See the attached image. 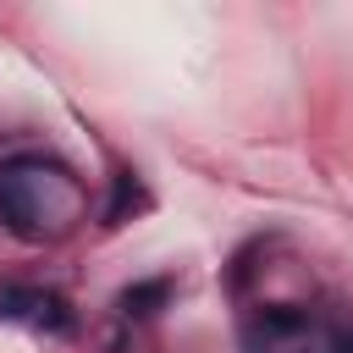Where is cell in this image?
Segmentation results:
<instances>
[{"label": "cell", "mask_w": 353, "mask_h": 353, "mask_svg": "<svg viewBox=\"0 0 353 353\" xmlns=\"http://www.w3.org/2000/svg\"><path fill=\"white\" fill-rule=\"evenodd\" d=\"M83 221V176L50 149L0 160V226L22 243H50Z\"/></svg>", "instance_id": "obj_1"}, {"label": "cell", "mask_w": 353, "mask_h": 353, "mask_svg": "<svg viewBox=\"0 0 353 353\" xmlns=\"http://www.w3.org/2000/svg\"><path fill=\"white\" fill-rule=\"evenodd\" d=\"M0 320L6 325H22L33 336H50V342L77 336V309L55 287H39V281H6L0 287Z\"/></svg>", "instance_id": "obj_2"}, {"label": "cell", "mask_w": 353, "mask_h": 353, "mask_svg": "<svg viewBox=\"0 0 353 353\" xmlns=\"http://www.w3.org/2000/svg\"><path fill=\"white\" fill-rule=\"evenodd\" d=\"M303 331H309V309H298V303H265V309H254L243 320V347L248 353H270L276 342H292Z\"/></svg>", "instance_id": "obj_3"}, {"label": "cell", "mask_w": 353, "mask_h": 353, "mask_svg": "<svg viewBox=\"0 0 353 353\" xmlns=\"http://www.w3.org/2000/svg\"><path fill=\"white\" fill-rule=\"evenodd\" d=\"M165 303H171V276H149V281H132V287L116 292V314L121 320H154Z\"/></svg>", "instance_id": "obj_4"}, {"label": "cell", "mask_w": 353, "mask_h": 353, "mask_svg": "<svg viewBox=\"0 0 353 353\" xmlns=\"http://www.w3.org/2000/svg\"><path fill=\"white\" fill-rule=\"evenodd\" d=\"M149 204V193H143V182H138V171H116L110 176V199H105V226H121L132 210H143Z\"/></svg>", "instance_id": "obj_5"}, {"label": "cell", "mask_w": 353, "mask_h": 353, "mask_svg": "<svg viewBox=\"0 0 353 353\" xmlns=\"http://www.w3.org/2000/svg\"><path fill=\"white\" fill-rule=\"evenodd\" d=\"M320 353H353V331H336L331 347H320Z\"/></svg>", "instance_id": "obj_6"}]
</instances>
